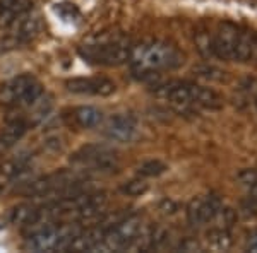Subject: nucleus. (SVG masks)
Returning <instances> with one entry per match:
<instances>
[{"label":"nucleus","mask_w":257,"mask_h":253,"mask_svg":"<svg viewBox=\"0 0 257 253\" xmlns=\"http://www.w3.org/2000/svg\"><path fill=\"white\" fill-rule=\"evenodd\" d=\"M158 94L163 99H167L170 105L180 110L196 108V84L189 82H170L161 86Z\"/></svg>","instance_id":"nucleus-8"},{"label":"nucleus","mask_w":257,"mask_h":253,"mask_svg":"<svg viewBox=\"0 0 257 253\" xmlns=\"http://www.w3.org/2000/svg\"><path fill=\"white\" fill-rule=\"evenodd\" d=\"M136 132H138L136 120L128 117V115L111 117L103 127V134L110 140H115V142H128V140L134 139Z\"/></svg>","instance_id":"nucleus-11"},{"label":"nucleus","mask_w":257,"mask_h":253,"mask_svg":"<svg viewBox=\"0 0 257 253\" xmlns=\"http://www.w3.org/2000/svg\"><path fill=\"white\" fill-rule=\"evenodd\" d=\"M165 169H167V166L161 163V161H148V163H144L139 168V175L141 176H158Z\"/></svg>","instance_id":"nucleus-17"},{"label":"nucleus","mask_w":257,"mask_h":253,"mask_svg":"<svg viewBox=\"0 0 257 253\" xmlns=\"http://www.w3.org/2000/svg\"><path fill=\"white\" fill-rule=\"evenodd\" d=\"M82 59L88 62L106 67H117L128 62L131 55V45L125 38H111L99 41V43H89L81 48Z\"/></svg>","instance_id":"nucleus-4"},{"label":"nucleus","mask_w":257,"mask_h":253,"mask_svg":"<svg viewBox=\"0 0 257 253\" xmlns=\"http://www.w3.org/2000/svg\"><path fill=\"white\" fill-rule=\"evenodd\" d=\"M221 212V202L214 195L208 197H201L190 202L187 209V217L192 226H204L209 224L216 215Z\"/></svg>","instance_id":"nucleus-9"},{"label":"nucleus","mask_w":257,"mask_h":253,"mask_svg":"<svg viewBox=\"0 0 257 253\" xmlns=\"http://www.w3.org/2000/svg\"><path fill=\"white\" fill-rule=\"evenodd\" d=\"M40 28H41L40 18L28 11L11 21L9 36L16 43H28V41H31L33 38L38 36Z\"/></svg>","instance_id":"nucleus-10"},{"label":"nucleus","mask_w":257,"mask_h":253,"mask_svg":"<svg viewBox=\"0 0 257 253\" xmlns=\"http://www.w3.org/2000/svg\"><path fill=\"white\" fill-rule=\"evenodd\" d=\"M211 52L223 60L247 62L254 53V41L247 33L240 31L238 28L225 24L214 33L209 45Z\"/></svg>","instance_id":"nucleus-2"},{"label":"nucleus","mask_w":257,"mask_h":253,"mask_svg":"<svg viewBox=\"0 0 257 253\" xmlns=\"http://www.w3.org/2000/svg\"><path fill=\"white\" fill-rule=\"evenodd\" d=\"M2 186H4V183H2V176H0V192H2Z\"/></svg>","instance_id":"nucleus-19"},{"label":"nucleus","mask_w":257,"mask_h":253,"mask_svg":"<svg viewBox=\"0 0 257 253\" xmlns=\"http://www.w3.org/2000/svg\"><path fill=\"white\" fill-rule=\"evenodd\" d=\"M74 161L81 166L96 169V171H111L117 168L118 163L117 154L105 146H89L81 149L74 157Z\"/></svg>","instance_id":"nucleus-6"},{"label":"nucleus","mask_w":257,"mask_h":253,"mask_svg":"<svg viewBox=\"0 0 257 253\" xmlns=\"http://www.w3.org/2000/svg\"><path fill=\"white\" fill-rule=\"evenodd\" d=\"M122 192L125 195H131V197H138V195H143L144 192H148V183L144 180H132L122 186Z\"/></svg>","instance_id":"nucleus-18"},{"label":"nucleus","mask_w":257,"mask_h":253,"mask_svg":"<svg viewBox=\"0 0 257 253\" xmlns=\"http://www.w3.org/2000/svg\"><path fill=\"white\" fill-rule=\"evenodd\" d=\"M74 120L82 128H94L103 122V113L94 106H81L74 111Z\"/></svg>","instance_id":"nucleus-13"},{"label":"nucleus","mask_w":257,"mask_h":253,"mask_svg":"<svg viewBox=\"0 0 257 253\" xmlns=\"http://www.w3.org/2000/svg\"><path fill=\"white\" fill-rule=\"evenodd\" d=\"M208 243L213 250H226L230 246V236L223 229H213L208 234Z\"/></svg>","instance_id":"nucleus-16"},{"label":"nucleus","mask_w":257,"mask_h":253,"mask_svg":"<svg viewBox=\"0 0 257 253\" xmlns=\"http://www.w3.org/2000/svg\"><path fill=\"white\" fill-rule=\"evenodd\" d=\"M31 9V0H0V19L12 21Z\"/></svg>","instance_id":"nucleus-15"},{"label":"nucleus","mask_w":257,"mask_h":253,"mask_svg":"<svg viewBox=\"0 0 257 253\" xmlns=\"http://www.w3.org/2000/svg\"><path fill=\"white\" fill-rule=\"evenodd\" d=\"M103 233H105V229L101 226L89 227L86 231H77L69 246V251H96L98 244L101 243Z\"/></svg>","instance_id":"nucleus-12"},{"label":"nucleus","mask_w":257,"mask_h":253,"mask_svg":"<svg viewBox=\"0 0 257 253\" xmlns=\"http://www.w3.org/2000/svg\"><path fill=\"white\" fill-rule=\"evenodd\" d=\"M41 94V84L28 74L14 77L0 86V103L6 106H31Z\"/></svg>","instance_id":"nucleus-5"},{"label":"nucleus","mask_w":257,"mask_h":253,"mask_svg":"<svg viewBox=\"0 0 257 253\" xmlns=\"http://www.w3.org/2000/svg\"><path fill=\"white\" fill-rule=\"evenodd\" d=\"M77 229L67 224L48 222L35 229L28 238V248L33 251H69Z\"/></svg>","instance_id":"nucleus-3"},{"label":"nucleus","mask_w":257,"mask_h":253,"mask_svg":"<svg viewBox=\"0 0 257 253\" xmlns=\"http://www.w3.org/2000/svg\"><path fill=\"white\" fill-rule=\"evenodd\" d=\"M26 130H28V127L23 120H14V122H11L9 125L4 128L2 134H0V144L6 147L16 146V144L24 137Z\"/></svg>","instance_id":"nucleus-14"},{"label":"nucleus","mask_w":257,"mask_h":253,"mask_svg":"<svg viewBox=\"0 0 257 253\" xmlns=\"http://www.w3.org/2000/svg\"><path fill=\"white\" fill-rule=\"evenodd\" d=\"M182 64V55L178 50L165 41H143L131 47L128 65L134 76L139 79L155 77L163 70L175 69Z\"/></svg>","instance_id":"nucleus-1"},{"label":"nucleus","mask_w":257,"mask_h":253,"mask_svg":"<svg viewBox=\"0 0 257 253\" xmlns=\"http://www.w3.org/2000/svg\"><path fill=\"white\" fill-rule=\"evenodd\" d=\"M67 91L88 96H110L115 93V82L106 77H74L65 82Z\"/></svg>","instance_id":"nucleus-7"}]
</instances>
